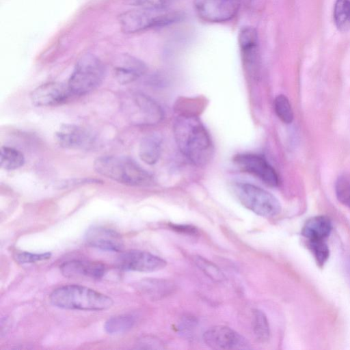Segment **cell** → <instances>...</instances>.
Wrapping results in <instances>:
<instances>
[{
    "label": "cell",
    "mask_w": 350,
    "mask_h": 350,
    "mask_svg": "<svg viewBox=\"0 0 350 350\" xmlns=\"http://www.w3.org/2000/svg\"><path fill=\"white\" fill-rule=\"evenodd\" d=\"M147 70L144 62L130 55H123L113 68L114 77L122 85L132 83L141 77Z\"/></svg>",
    "instance_id": "cell-16"
},
{
    "label": "cell",
    "mask_w": 350,
    "mask_h": 350,
    "mask_svg": "<svg viewBox=\"0 0 350 350\" xmlns=\"http://www.w3.org/2000/svg\"><path fill=\"white\" fill-rule=\"evenodd\" d=\"M308 245L317 264L323 266L329 254V247L324 240L308 241Z\"/></svg>",
    "instance_id": "cell-28"
},
{
    "label": "cell",
    "mask_w": 350,
    "mask_h": 350,
    "mask_svg": "<svg viewBox=\"0 0 350 350\" xmlns=\"http://www.w3.org/2000/svg\"><path fill=\"white\" fill-rule=\"evenodd\" d=\"M137 345L140 349H162L161 341L154 337L145 336L137 341Z\"/></svg>",
    "instance_id": "cell-32"
},
{
    "label": "cell",
    "mask_w": 350,
    "mask_h": 350,
    "mask_svg": "<svg viewBox=\"0 0 350 350\" xmlns=\"http://www.w3.org/2000/svg\"><path fill=\"white\" fill-rule=\"evenodd\" d=\"M275 112L280 120L285 124H291L294 118L293 111L288 98L283 94L278 95L274 100Z\"/></svg>",
    "instance_id": "cell-26"
},
{
    "label": "cell",
    "mask_w": 350,
    "mask_h": 350,
    "mask_svg": "<svg viewBox=\"0 0 350 350\" xmlns=\"http://www.w3.org/2000/svg\"><path fill=\"white\" fill-rule=\"evenodd\" d=\"M332 223L325 216L319 215L309 219L301 230L308 241L324 240L331 232Z\"/></svg>",
    "instance_id": "cell-17"
},
{
    "label": "cell",
    "mask_w": 350,
    "mask_h": 350,
    "mask_svg": "<svg viewBox=\"0 0 350 350\" xmlns=\"http://www.w3.org/2000/svg\"><path fill=\"white\" fill-rule=\"evenodd\" d=\"M169 227L174 231L184 234L195 236L198 234V228L190 224H169Z\"/></svg>",
    "instance_id": "cell-33"
},
{
    "label": "cell",
    "mask_w": 350,
    "mask_h": 350,
    "mask_svg": "<svg viewBox=\"0 0 350 350\" xmlns=\"http://www.w3.org/2000/svg\"><path fill=\"white\" fill-rule=\"evenodd\" d=\"M49 299L54 306L70 310L100 311L113 304V299L106 295L79 285L59 287L51 293Z\"/></svg>",
    "instance_id": "cell-2"
},
{
    "label": "cell",
    "mask_w": 350,
    "mask_h": 350,
    "mask_svg": "<svg viewBox=\"0 0 350 350\" xmlns=\"http://www.w3.org/2000/svg\"><path fill=\"white\" fill-rule=\"evenodd\" d=\"M198 321L195 317L191 316L184 317L179 324V331L183 335L188 336L196 327Z\"/></svg>",
    "instance_id": "cell-31"
},
{
    "label": "cell",
    "mask_w": 350,
    "mask_h": 350,
    "mask_svg": "<svg viewBox=\"0 0 350 350\" xmlns=\"http://www.w3.org/2000/svg\"><path fill=\"white\" fill-rule=\"evenodd\" d=\"M135 323L131 314H120L109 319L105 324V329L109 334H122L130 330Z\"/></svg>",
    "instance_id": "cell-22"
},
{
    "label": "cell",
    "mask_w": 350,
    "mask_h": 350,
    "mask_svg": "<svg viewBox=\"0 0 350 350\" xmlns=\"http://www.w3.org/2000/svg\"><path fill=\"white\" fill-rule=\"evenodd\" d=\"M254 335L260 342H266L270 336V329L265 314L259 309L252 311V320Z\"/></svg>",
    "instance_id": "cell-23"
},
{
    "label": "cell",
    "mask_w": 350,
    "mask_h": 350,
    "mask_svg": "<svg viewBox=\"0 0 350 350\" xmlns=\"http://www.w3.org/2000/svg\"><path fill=\"white\" fill-rule=\"evenodd\" d=\"M334 21L338 30L350 28V0H336L334 6Z\"/></svg>",
    "instance_id": "cell-24"
},
{
    "label": "cell",
    "mask_w": 350,
    "mask_h": 350,
    "mask_svg": "<svg viewBox=\"0 0 350 350\" xmlns=\"http://www.w3.org/2000/svg\"><path fill=\"white\" fill-rule=\"evenodd\" d=\"M73 96L68 84L60 82H49L34 89L30 98L37 107H51L65 103Z\"/></svg>",
    "instance_id": "cell-13"
},
{
    "label": "cell",
    "mask_w": 350,
    "mask_h": 350,
    "mask_svg": "<svg viewBox=\"0 0 350 350\" xmlns=\"http://www.w3.org/2000/svg\"><path fill=\"white\" fill-rule=\"evenodd\" d=\"M176 0H131V3L146 8L165 9Z\"/></svg>",
    "instance_id": "cell-30"
},
{
    "label": "cell",
    "mask_w": 350,
    "mask_h": 350,
    "mask_svg": "<svg viewBox=\"0 0 350 350\" xmlns=\"http://www.w3.org/2000/svg\"><path fill=\"white\" fill-rule=\"evenodd\" d=\"M193 5L202 20L209 23H223L236 16L241 0H194Z\"/></svg>",
    "instance_id": "cell-8"
},
{
    "label": "cell",
    "mask_w": 350,
    "mask_h": 350,
    "mask_svg": "<svg viewBox=\"0 0 350 350\" xmlns=\"http://www.w3.org/2000/svg\"><path fill=\"white\" fill-rule=\"evenodd\" d=\"M233 161L240 170L256 176L267 186L275 187L279 185L276 171L263 156L242 153L235 155Z\"/></svg>",
    "instance_id": "cell-7"
},
{
    "label": "cell",
    "mask_w": 350,
    "mask_h": 350,
    "mask_svg": "<svg viewBox=\"0 0 350 350\" xmlns=\"http://www.w3.org/2000/svg\"><path fill=\"white\" fill-rule=\"evenodd\" d=\"M183 18L178 11L142 8L126 12L119 16V22L125 33H136L144 29L166 26Z\"/></svg>",
    "instance_id": "cell-4"
},
{
    "label": "cell",
    "mask_w": 350,
    "mask_h": 350,
    "mask_svg": "<svg viewBox=\"0 0 350 350\" xmlns=\"http://www.w3.org/2000/svg\"><path fill=\"white\" fill-rule=\"evenodd\" d=\"M238 42L243 55L247 58L254 56L258 46V34L253 27H243L238 36Z\"/></svg>",
    "instance_id": "cell-20"
},
{
    "label": "cell",
    "mask_w": 350,
    "mask_h": 350,
    "mask_svg": "<svg viewBox=\"0 0 350 350\" xmlns=\"http://www.w3.org/2000/svg\"><path fill=\"white\" fill-rule=\"evenodd\" d=\"M105 68L101 60L91 53H85L78 59L67 83L73 96L87 94L103 82Z\"/></svg>",
    "instance_id": "cell-5"
},
{
    "label": "cell",
    "mask_w": 350,
    "mask_h": 350,
    "mask_svg": "<svg viewBox=\"0 0 350 350\" xmlns=\"http://www.w3.org/2000/svg\"><path fill=\"white\" fill-rule=\"evenodd\" d=\"M174 135L180 152L193 164H206L213 153L210 135L200 120L192 115H180L174 123Z\"/></svg>",
    "instance_id": "cell-1"
},
{
    "label": "cell",
    "mask_w": 350,
    "mask_h": 350,
    "mask_svg": "<svg viewBox=\"0 0 350 350\" xmlns=\"http://www.w3.org/2000/svg\"><path fill=\"white\" fill-rule=\"evenodd\" d=\"M88 245L106 251L120 252L124 248L121 235L116 230L103 227L92 226L85 234Z\"/></svg>",
    "instance_id": "cell-14"
},
{
    "label": "cell",
    "mask_w": 350,
    "mask_h": 350,
    "mask_svg": "<svg viewBox=\"0 0 350 350\" xmlns=\"http://www.w3.org/2000/svg\"><path fill=\"white\" fill-rule=\"evenodd\" d=\"M140 291L152 298L158 299L170 294L174 289L172 282L160 279H149L139 284Z\"/></svg>",
    "instance_id": "cell-19"
},
{
    "label": "cell",
    "mask_w": 350,
    "mask_h": 350,
    "mask_svg": "<svg viewBox=\"0 0 350 350\" xmlns=\"http://www.w3.org/2000/svg\"><path fill=\"white\" fill-rule=\"evenodd\" d=\"M25 163L23 154L18 150L3 146L1 148L0 165L5 170H14L22 167Z\"/></svg>",
    "instance_id": "cell-21"
},
{
    "label": "cell",
    "mask_w": 350,
    "mask_h": 350,
    "mask_svg": "<svg viewBox=\"0 0 350 350\" xmlns=\"http://www.w3.org/2000/svg\"><path fill=\"white\" fill-rule=\"evenodd\" d=\"M62 273L68 278H101L107 271V267L100 262L71 260L60 266Z\"/></svg>",
    "instance_id": "cell-15"
},
{
    "label": "cell",
    "mask_w": 350,
    "mask_h": 350,
    "mask_svg": "<svg viewBox=\"0 0 350 350\" xmlns=\"http://www.w3.org/2000/svg\"><path fill=\"white\" fill-rule=\"evenodd\" d=\"M161 152V138L155 134H149L144 137L139 146L140 159L148 165L156 163Z\"/></svg>",
    "instance_id": "cell-18"
},
{
    "label": "cell",
    "mask_w": 350,
    "mask_h": 350,
    "mask_svg": "<svg viewBox=\"0 0 350 350\" xmlns=\"http://www.w3.org/2000/svg\"><path fill=\"white\" fill-rule=\"evenodd\" d=\"M193 261L196 266L211 280L216 282H221L225 280L226 277L223 272L212 262L200 256H195Z\"/></svg>",
    "instance_id": "cell-25"
},
{
    "label": "cell",
    "mask_w": 350,
    "mask_h": 350,
    "mask_svg": "<svg viewBox=\"0 0 350 350\" xmlns=\"http://www.w3.org/2000/svg\"><path fill=\"white\" fill-rule=\"evenodd\" d=\"M55 139L62 148L72 150L90 149L95 141L88 131L72 124L61 125L55 134Z\"/></svg>",
    "instance_id": "cell-12"
},
{
    "label": "cell",
    "mask_w": 350,
    "mask_h": 350,
    "mask_svg": "<svg viewBox=\"0 0 350 350\" xmlns=\"http://www.w3.org/2000/svg\"><path fill=\"white\" fill-rule=\"evenodd\" d=\"M167 262L163 258L141 250H130L121 254L117 266L123 270L151 272L165 267Z\"/></svg>",
    "instance_id": "cell-10"
},
{
    "label": "cell",
    "mask_w": 350,
    "mask_h": 350,
    "mask_svg": "<svg viewBox=\"0 0 350 350\" xmlns=\"http://www.w3.org/2000/svg\"><path fill=\"white\" fill-rule=\"evenodd\" d=\"M204 343L214 349H247L248 340L234 329L226 325H215L202 336Z\"/></svg>",
    "instance_id": "cell-9"
},
{
    "label": "cell",
    "mask_w": 350,
    "mask_h": 350,
    "mask_svg": "<svg viewBox=\"0 0 350 350\" xmlns=\"http://www.w3.org/2000/svg\"><path fill=\"white\" fill-rule=\"evenodd\" d=\"M239 201L258 215L272 217L281 211L279 200L270 192L250 183H238L234 187Z\"/></svg>",
    "instance_id": "cell-6"
},
{
    "label": "cell",
    "mask_w": 350,
    "mask_h": 350,
    "mask_svg": "<svg viewBox=\"0 0 350 350\" xmlns=\"http://www.w3.org/2000/svg\"><path fill=\"white\" fill-rule=\"evenodd\" d=\"M335 193L338 201L350 208V174H342L335 183Z\"/></svg>",
    "instance_id": "cell-27"
},
{
    "label": "cell",
    "mask_w": 350,
    "mask_h": 350,
    "mask_svg": "<svg viewBox=\"0 0 350 350\" xmlns=\"http://www.w3.org/2000/svg\"><path fill=\"white\" fill-rule=\"evenodd\" d=\"M51 256V254L49 252L33 254L27 252H22L16 254L15 259L19 263L26 264L46 260L50 258Z\"/></svg>",
    "instance_id": "cell-29"
},
{
    "label": "cell",
    "mask_w": 350,
    "mask_h": 350,
    "mask_svg": "<svg viewBox=\"0 0 350 350\" xmlns=\"http://www.w3.org/2000/svg\"><path fill=\"white\" fill-rule=\"evenodd\" d=\"M130 107L132 119L139 124L151 125L159 122L163 112L160 105L150 96L142 93H135L131 96Z\"/></svg>",
    "instance_id": "cell-11"
},
{
    "label": "cell",
    "mask_w": 350,
    "mask_h": 350,
    "mask_svg": "<svg viewBox=\"0 0 350 350\" xmlns=\"http://www.w3.org/2000/svg\"><path fill=\"white\" fill-rule=\"evenodd\" d=\"M100 175L130 186H146L152 183L151 175L132 159L124 156H103L94 163Z\"/></svg>",
    "instance_id": "cell-3"
}]
</instances>
